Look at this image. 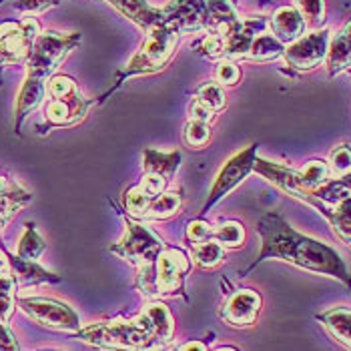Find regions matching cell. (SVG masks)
<instances>
[{"instance_id":"ffe728a7","label":"cell","mask_w":351,"mask_h":351,"mask_svg":"<svg viewBox=\"0 0 351 351\" xmlns=\"http://www.w3.org/2000/svg\"><path fill=\"white\" fill-rule=\"evenodd\" d=\"M8 265L16 277V285L21 283L23 287L27 285H36V283H58L60 277L54 275L45 267H40L36 261L30 259H23L19 255H8Z\"/></svg>"},{"instance_id":"b9f144b4","label":"cell","mask_w":351,"mask_h":351,"mask_svg":"<svg viewBox=\"0 0 351 351\" xmlns=\"http://www.w3.org/2000/svg\"><path fill=\"white\" fill-rule=\"evenodd\" d=\"M341 34H343V36H346V38L351 43V23H348L346 27L341 28Z\"/></svg>"},{"instance_id":"8fae6325","label":"cell","mask_w":351,"mask_h":351,"mask_svg":"<svg viewBox=\"0 0 351 351\" xmlns=\"http://www.w3.org/2000/svg\"><path fill=\"white\" fill-rule=\"evenodd\" d=\"M331 32L327 28H315L309 34H301L298 40L289 43L283 51L285 62L299 73L317 69L327 56Z\"/></svg>"},{"instance_id":"277c9868","label":"cell","mask_w":351,"mask_h":351,"mask_svg":"<svg viewBox=\"0 0 351 351\" xmlns=\"http://www.w3.org/2000/svg\"><path fill=\"white\" fill-rule=\"evenodd\" d=\"M181 34L183 32L179 28L175 27V25H171V23H167L165 19H162L161 23H157L153 28H149L143 49L127 62L125 69H121L117 73L114 82H112V88L101 97V101H105L114 90H119L125 84V81L131 79V77L153 75V73L162 71L169 64V60L173 58L175 51H177Z\"/></svg>"},{"instance_id":"44dd1931","label":"cell","mask_w":351,"mask_h":351,"mask_svg":"<svg viewBox=\"0 0 351 351\" xmlns=\"http://www.w3.org/2000/svg\"><path fill=\"white\" fill-rule=\"evenodd\" d=\"M181 151H173V153H162L157 149H145L143 151V171L145 173H153V175H161L162 179H167L171 183V179L175 177L179 165H181Z\"/></svg>"},{"instance_id":"7bdbcfd3","label":"cell","mask_w":351,"mask_h":351,"mask_svg":"<svg viewBox=\"0 0 351 351\" xmlns=\"http://www.w3.org/2000/svg\"><path fill=\"white\" fill-rule=\"evenodd\" d=\"M261 2H267V0H261Z\"/></svg>"},{"instance_id":"30bf717a","label":"cell","mask_w":351,"mask_h":351,"mask_svg":"<svg viewBox=\"0 0 351 351\" xmlns=\"http://www.w3.org/2000/svg\"><path fill=\"white\" fill-rule=\"evenodd\" d=\"M40 27L34 19L0 23V66L27 60Z\"/></svg>"},{"instance_id":"60d3db41","label":"cell","mask_w":351,"mask_h":351,"mask_svg":"<svg viewBox=\"0 0 351 351\" xmlns=\"http://www.w3.org/2000/svg\"><path fill=\"white\" fill-rule=\"evenodd\" d=\"M179 350H181V351H189V350L203 351V350H207V346H205L203 341H191V343H183V346H181Z\"/></svg>"},{"instance_id":"5b68a950","label":"cell","mask_w":351,"mask_h":351,"mask_svg":"<svg viewBox=\"0 0 351 351\" xmlns=\"http://www.w3.org/2000/svg\"><path fill=\"white\" fill-rule=\"evenodd\" d=\"M81 341L101 350H153V341L138 317L108 319L81 327L75 333Z\"/></svg>"},{"instance_id":"484cf974","label":"cell","mask_w":351,"mask_h":351,"mask_svg":"<svg viewBox=\"0 0 351 351\" xmlns=\"http://www.w3.org/2000/svg\"><path fill=\"white\" fill-rule=\"evenodd\" d=\"M193 103L219 114L227 105V97H225V90L219 82H205L195 90Z\"/></svg>"},{"instance_id":"d4e9b609","label":"cell","mask_w":351,"mask_h":351,"mask_svg":"<svg viewBox=\"0 0 351 351\" xmlns=\"http://www.w3.org/2000/svg\"><path fill=\"white\" fill-rule=\"evenodd\" d=\"M283 51H285V45L275 38L273 34H257L251 49H249V54L247 58L249 60H255V62H267V60H275L279 56H283Z\"/></svg>"},{"instance_id":"f1b7e54d","label":"cell","mask_w":351,"mask_h":351,"mask_svg":"<svg viewBox=\"0 0 351 351\" xmlns=\"http://www.w3.org/2000/svg\"><path fill=\"white\" fill-rule=\"evenodd\" d=\"M47 249V243L45 239L38 235L34 223H27L25 225V233L19 241V247H16V255L23 257V259H30V261H36Z\"/></svg>"},{"instance_id":"ba28073f","label":"cell","mask_w":351,"mask_h":351,"mask_svg":"<svg viewBox=\"0 0 351 351\" xmlns=\"http://www.w3.org/2000/svg\"><path fill=\"white\" fill-rule=\"evenodd\" d=\"M257 143L249 145L247 149L239 151L237 155H233L229 161L223 165V169L219 171V175L215 177V183L209 191V197L201 209L199 217H205L219 201H223L233 189H237L245 179L249 177V173H253L255 167V159H257Z\"/></svg>"},{"instance_id":"836d02e7","label":"cell","mask_w":351,"mask_h":351,"mask_svg":"<svg viewBox=\"0 0 351 351\" xmlns=\"http://www.w3.org/2000/svg\"><path fill=\"white\" fill-rule=\"evenodd\" d=\"M185 237L193 247L195 245L205 243L209 239H213V225H209L205 221V217H197L193 219L189 225H187V231H185Z\"/></svg>"},{"instance_id":"d6a6232c","label":"cell","mask_w":351,"mask_h":351,"mask_svg":"<svg viewBox=\"0 0 351 351\" xmlns=\"http://www.w3.org/2000/svg\"><path fill=\"white\" fill-rule=\"evenodd\" d=\"M183 138L185 143L193 147V149H201L209 143L211 138V129H209V123L205 121H199V119H191L189 123L183 127Z\"/></svg>"},{"instance_id":"5bb4252c","label":"cell","mask_w":351,"mask_h":351,"mask_svg":"<svg viewBox=\"0 0 351 351\" xmlns=\"http://www.w3.org/2000/svg\"><path fill=\"white\" fill-rule=\"evenodd\" d=\"M161 10L162 19L181 32L207 27V0H171Z\"/></svg>"},{"instance_id":"603a6c76","label":"cell","mask_w":351,"mask_h":351,"mask_svg":"<svg viewBox=\"0 0 351 351\" xmlns=\"http://www.w3.org/2000/svg\"><path fill=\"white\" fill-rule=\"evenodd\" d=\"M325 329L346 348H351V309L348 307H333L317 315Z\"/></svg>"},{"instance_id":"3957f363","label":"cell","mask_w":351,"mask_h":351,"mask_svg":"<svg viewBox=\"0 0 351 351\" xmlns=\"http://www.w3.org/2000/svg\"><path fill=\"white\" fill-rule=\"evenodd\" d=\"M191 257L179 247H162L159 255L136 267V289L149 299L185 295Z\"/></svg>"},{"instance_id":"7c38bea8","label":"cell","mask_w":351,"mask_h":351,"mask_svg":"<svg viewBox=\"0 0 351 351\" xmlns=\"http://www.w3.org/2000/svg\"><path fill=\"white\" fill-rule=\"evenodd\" d=\"M136 317L149 331L151 341H153V350H162V348H169L173 343L175 324H173V315L165 303L157 301V299L149 301Z\"/></svg>"},{"instance_id":"7402d4cb","label":"cell","mask_w":351,"mask_h":351,"mask_svg":"<svg viewBox=\"0 0 351 351\" xmlns=\"http://www.w3.org/2000/svg\"><path fill=\"white\" fill-rule=\"evenodd\" d=\"M183 205V197L179 191H162L159 197H155L147 209L138 215V221H165L179 213Z\"/></svg>"},{"instance_id":"9c48e42d","label":"cell","mask_w":351,"mask_h":351,"mask_svg":"<svg viewBox=\"0 0 351 351\" xmlns=\"http://www.w3.org/2000/svg\"><path fill=\"white\" fill-rule=\"evenodd\" d=\"M19 305L30 319L56 331L77 333L82 327L79 313L64 301L51 298H23Z\"/></svg>"},{"instance_id":"8992f818","label":"cell","mask_w":351,"mask_h":351,"mask_svg":"<svg viewBox=\"0 0 351 351\" xmlns=\"http://www.w3.org/2000/svg\"><path fill=\"white\" fill-rule=\"evenodd\" d=\"M47 95L51 97L45 108L49 127H73L81 123L93 105L77 86V81L66 75H53L47 82Z\"/></svg>"},{"instance_id":"4dcf8cb0","label":"cell","mask_w":351,"mask_h":351,"mask_svg":"<svg viewBox=\"0 0 351 351\" xmlns=\"http://www.w3.org/2000/svg\"><path fill=\"white\" fill-rule=\"evenodd\" d=\"M213 239L225 249L241 247L245 241V229L239 221H223L221 225L213 227Z\"/></svg>"},{"instance_id":"ee69618b","label":"cell","mask_w":351,"mask_h":351,"mask_svg":"<svg viewBox=\"0 0 351 351\" xmlns=\"http://www.w3.org/2000/svg\"><path fill=\"white\" fill-rule=\"evenodd\" d=\"M350 73H351V69H350Z\"/></svg>"},{"instance_id":"4316f807","label":"cell","mask_w":351,"mask_h":351,"mask_svg":"<svg viewBox=\"0 0 351 351\" xmlns=\"http://www.w3.org/2000/svg\"><path fill=\"white\" fill-rule=\"evenodd\" d=\"M329 177H331V169L324 161H309L301 171H298L299 185L309 193L325 185L329 181Z\"/></svg>"},{"instance_id":"d6986e66","label":"cell","mask_w":351,"mask_h":351,"mask_svg":"<svg viewBox=\"0 0 351 351\" xmlns=\"http://www.w3.org/2000/svg\"><path fill=\"white\" fill-rule=\"evenodd\" d=\"M32 195L14 181L0 177V227H4L25 205L30 203Z\"/></svg>"},{"instance_id":"f546056e","label":"cell","mask_w":351,"mask_h":351,"mask_svg":"<svg viewBox=\"0 0 351 351\" xmlns=\"http://www.w3.org/2000/svg\"><path fill=\"white\" fill-rule=\"evenodd\" d=\"M225 259V247L217 243L215 239H209L205 243L193 247V261L203 269H213Z\"/></svg>"},{"instance_id":"ac0fdd59","label":"cell","mask_w":351,"mask_h":351,"mask_svg":"<svg viewBox=\"0 0 351 351\" xmlns=\"http://www.w3.org/2000/svg\"><path fill=\"white\" fill-rule=\"evenodd\" d=\"M112 8H117L123 16H127L136 27L145 32L162 21V10L157 6H151L147 0H107Z\"/></svg>"},{"instance_id":"d590c367","label":"cell","mask_w":351,"mask_h":351,"mask_svg":"<svg viewBox=\"0 0 351 351\" xmlns=\"http://www.w3.org/2000/svg\"><path fill=\"white\" fill-rule=\"evenodd\" d=\"M215 79L221 86H235L241 79V71H239L237 62L229 60V58H221L217 62Z\"/></svg>"},{"instance_id":"ab89813d","label":"cell","mask_w":351,"mask_h":351,"mask_svg":"<svg viewBox=\"0 0 351 351\" xmlns=\"http://www.w3.org/2000/svg\"><path fill=\"white\" fill-rule=\"evenodd\" d=\"M215 117H217L215 112H211V110L203 108L201 105H197V103H191V119H199V121H205V123H209V125H211V121H213Z\"/></svg>"},{"instance_id":"cb8c5ba5","label":"cell","mask_w":351,"mask_h":351,"mask_svg":"<svg viewBox=\"0 0 351 351\" xmlns=\"http://www.w3.org/2000/svg\"><path fill=\"white\" fill-rule=\"evenodd\" d=\"M16 303V277L4 263L0 265V322L8 324Z\"/></svg>"},{"instance_id":"e575fe53","label":"cell","mask_w":351,"mask_h":351,"mask_svg":"<svg viewBox=\"0 0 351 351\" xmlns=\"http://www.w3.org/2000/svg\"><path fill=\"white\" fill-rule=\"evenodd\" d=\"M197 53L203 54L205 58H211V60H221L225 54V36L219 32H209L203 38V43L197 47Z\"/></svg>"},{"instance_id":"8d00e7d4","label":"cell","mask_w":351,"mask_h":351,"mask_svg":"<svg viewBox=\"0 0 351 351\" xmlns=\"http://www.w3.org/2000/svg\"><path fill=\"white\" fill-rule=\"evenodd\" d=\"M329 169L331 175H346L348 171H351V147L350 145H339L331 151L329 155Z\"/></svg>"},{"instance_id":"52a82bcc","label":"cell","mask_w":351,"mask_h":351,"mask_svg":"<svg viewBox=\"0 0 351 351\" xmlns=\"http://www.w3.org/2000/svg\"><path fill=\"white\" fill-rule=\"evenodd\" d=\"M125 225H127L125 237L110 247V253H114L117 257L125 259L135 267L153 261L165 247L161 237L155 231H151L143 221L133 219L131 215H125Z\"/></svg>"},{"instance_id":"e0dca14e","label":"cell","mask_w":351,"mask_h":351,"mask_svg":"<svg viewBox=\"0 0 351 351\" xmlns=\"http://www.w3.org/2000/svg\"><path fill=\"white\" fill-rule=\"evenodd\" d=\"M269 27L275 38H279L283 45H289L305 32L307 25L295 6H281L273 12Z\"/></svg>"},{"instance_id":"83f0119b","label":"cell","mask_w":351,"mask_h":351,"mask_svg":"<svg viewBox=\"0 0 351 351\" xmlns=\"http://www.w3.org/2000/svg\"><path fill=\"white\" fill-rule=\"evenodd\" d=\"M313 197L322 199L324 203L335 205L337 201H341L343 197L351 195V171H348L346 175H339L333 181H327L325 185H322L319 189H315L311 193Z\"/></svg>"},{"instance_id":"f35d334b","label":"cell","mask_w":351,"mask_h":351,"mask_svg":"<svg viewBox=\"0 0 351 351\" xmlns=\"http://www.w3.org/2000/svg\"><path fill=\"white\" fill-rule=\"evenodd\" d=\"M0 350H19L14 333L6 327V324L0 322Z\"/></svg>"},{"instance_id":"74e56055","label":"cell","mask_w":351,"mask_h":351,"mask_svg":"<svg viewBox=\"0 0 351 351\" xmlns=\"http://www.w3.org/2000/svg\"><path fill=\"white\" fill-rule=\"evenodd\" d=\"M56 4H60V0H14V2H12V6H14L19 12L27 14V16L40 14V12L53 8Z\"/></svg>"},{"instance_id":"1f68e13d","label":"cell","mask_w":351,"mask_h":351,"mask_svg":"<svg viewBox=\"0 0 351 351\" xmlns=\"http://www.w3.org/2000/svg\"><path fill=\"white\" fill-rule=\"evenodd\" d=\"M307 28H319L325 23V0H293Z\"/></svg>"},{"instance_id":"6da1fadb","label":"cell","mask_w":351,"mask_h":351,"mask_svg":"<svg viewBox=\"0 0 351 351\" xmlns=\"http://www.w3.org/2000/svg\"><path fill=\"white\" fill-rule=\"evenodd\" d=\"M257 233L261 237V251L247 271L255 269L265 259H279L301 269L335 277L351 289V273L341 255L331 245L298 233L283 215L275 211L265 213L257 223Z\"/></svg>"},{"instance_id":"2e32d148","label":"cell","mask_w":351,"mask_h":351,"mask_svg":"<svg viewBox=\"0 0 351 351\" xmlns=\"http://www.w3.org/2000/svg\"><path fill=\"white\" fill-rule=\"evenodd\" d=\"M305 203L311 205V207H315L331 223L335 235L343 243L351 245V195L343 197L335 205H329V203H324L322 199H317V197H313L309 193V197L305 199Z\"/></svg>"},{"instance_id":"7a4b0ae2","label":"cell","mask_w":351,"mask_h":351,"mask_svg":"<svg viewBox=\"0 0 351 351\" xmlns=\"http://www.w3.org/2000/svg\"><path fill=\"white\" fill-rule=\"evenodd\" d=\"M81 34L79 32H58V30H47L40 32L32 45V51L27 58V79L16 97V129L25 121L28 112L43 103L47 97V82L54 75V71L62 64V60L69 53L79 45Z\"/></svg>"},{"instance_id":"4fadbf2b","label":"cell","mask_w":351,"mask_h":351,"mask_svg":"<svg viewBox=\"0 0 351 351\" xmlns=\"http://www.w3.org/2000/svg\"><path fill=\"white\" fill-rule=\"evenodd\" d=\"M265 28H267V21L263 16L239 19L233 27L223 34L225 36V54H223V58H229V60L247 58L255 36L261 34Z\"/></svg>"},{"instance_id":"9a60e30c","label":"cell","mask_w":351,"mask_h":351,"mask_svg":"<svg viewBox=\"0 0 351 351\" xmlns=\"http://www.w3.org/2000/svg\"><path fill=\"white\" fill-rule=\"evenodd\" d=\"M261 311V298L253 289H239L221 309V319L233 327H249L257 322Z\"/></svg>"}]
</instances>
